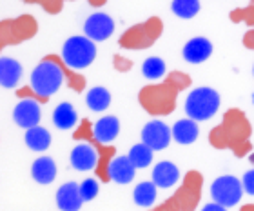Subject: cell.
Segmentation results:
<instances>
[{"instance_id": "cell-1", "label": "cell", "mask_w": 254, "mask_h": 211, "mask_svg": "<svg viewBox=\"0 0 254 211\" xmlns=\"http://www.w3.org/2000/svg\"><path fill=\"white\" fill-rule=\"evenodd\" d=\"M253 126L244 111L231 107L223 113L222 122L209 131V144L216 149H231L238 158L253 153Z\"/></svg>"}, {"instance_id": "cell-2", "label": "cell", "mask_w": 254, "mask_h": 211, "mask_svg": "<svg viewBox=\"0 0 254 211\" xmlns=\"http://www.w3.org/2000/svg\"><path fill=\"white\" fill-rule=\"evenodd\" d=\"M203 190V175L196 169L187 171L180 188L173 193L171 199L149 211H196Z\"/></svg>"}, {"instance_id": "cell-3", "label": "cell", "mask_w": 254, "mask_h": 211, "mask_svg": "<svg viewBox=\"0 0 254 211\" xmlns=\"http://www.w3.org/2000/svg\"><path fill=\"white\" fill-rule=\"evenodd\" d=\"M180 91L175 90L169 82H158V84L143 86L138 93V102L149 115L153 116H165L171 115L176 109Z\"/></svg>"}, {"instance_id": "cell-4", "label": "cell", "mask_w": 254, "mask_h": 211, "mask_svg": "<svg viewBox=\"0 0 254 211\" xmlns=\"http://www.w3.org/2000/svg\"><path fill=\"white\" fill-rule=\"evenodd\" d=\"M164 33V22L160 16H149L145 22L127 27L118 38V46L124 49H147L156 44Z\"/></svg>"}, {"instance_id": "cell-5", "label": "cell", "mask_w": 254, "mask_h": 211, "mask_svg": "<svg viewBox=\"0 0 254 211\" xmlns=\"http://www.w3.org/2000/svg\"><path fill=\"white\" fill-rule=\"evenodd\" d=\"M74 140H84V142H89L95 146L96 153H98V164H96L95 173L98 177V180L102 182H109L111 180V175H109V168H111V162L115 160V155H117V148L113 144H104L100 142L98 138L95 137V126L91 124L87 118L80 122V126H76V129L73 131Z\"/></svg>"}, {"instance_id": "cell-6", "label": "cell", "mask_w": 254, "mask_h": 211, "mask_svg": "<svg viewBox=\"0 0 254 211\" xmlns=\"http://www.w3.org/2000/svg\"><path fill=\"white\" fill-rule=\"evenodd\" d=\"M38 33L37 18L31 15H20L15 18H4L0 22V48L18 46L31 40Z\"/></svg>"}, {"instance_id": "cell-7", "label": "cell", "mask_w": 254, "mask_h": 211, "mask_svg": "<svg viewBox=\"0 0 254 211\" xmlns=\"http://www.w3.org/2000/svg\"><path fill=\"white\" fill-rule=\"evenodd\" d=\"M220 104H222V99H220V93L216 90L196 88L186 99V113L192 120L203 122L216 115V111L220 109Z\"/></svg>"}, {"instance_id": "cell-8", "label": "cell", "mask_w": 254, "mask_h": 211, "mask_svg": "<svg viewBox=\"0 0 254 211\" xmlns=\"http://www.w3.org/2000/svg\"><path fill=\"white\" fill-rule=\"evenodd\" d=\"M64 82H65V79H64L62 69L55 62H51V60H48V58L44 57L37 68L33 69L31 84L29 86H31L37 93H40L42 97H48L49 99V97L55 95V93L60 90V86H62Z\"/></svg>"}, {"instance_id": "cell-9", "label": "cell", "mask_w": 254, "mask_h": 211, "mask_svg": "<svg viewBox=\"0 0 254 211\" xmlns=\"http://www.w3.org/2000/svg\"><path fill=\"white\" fill-rule=\"evenodd\" d=\"M62 58L69 68L85 69L96 58V46L87 37H71L64 42Z\"/></svg>"}, {"instance_id": "cell-10", "label": "cell", "mask_w": 254, "mask_h": 211, "mask_svg": "<svg viewBox=\"0 0 254 211\" xmlns=\"http://www.w3.org/2000/svg\"><path fill=\"white\" fill-rule=\"evenodd\" d=\"M244 195V184L234 175H222L211 184L212 202H218L225 208L236 206Z\"/></svg>"}, {"instance_id": "cell-11", "label": "cell", "mask_w": 254, "mask_h": 211, "mask_svg": "<svg viewBox=\"0 0 254 211\" xmlns=\"http://www.w3.org/2000/svg\"><path fill=\"white\" fill-rule=\"evenodd\" d=\"M171 135H173V129H169V126L165 122L156 118V120H151L143 126L142 142L147 144L153 151H162L169 146Z\"/></svg>"}, {"instance_id": "cell-12", "label": "cell", "mask_w": 254, "mask_h": 211, "mask_svg": "<svg viewBox=\"0 0 254 211\" xmlns=\"http://www.w3.org/2000/svg\"><path fill=\"white\" fill-rule=\"evenodd\" d=\"M113 31H115V20L107 13H100V11L87 16L84 24L85 37L91 38L93 42H104L111 37Z\"/></svg>"}, {"instance_id": "cell-13", "label": "cell", "mask_w": 254, "mask_h": 211, "mask_svg": "<svg viewBox=\"0 0 254 211\" xmlns=\"http://www.w3.org/2000/svg\"><path fill=\"white\" fill-rule=\"evenodd\" d=\"M40 116H42L40 104L31 99H22L13 109V120L16 122V126L24 127V129H31V127L38 126Z\"/></svg>"}, {"instance_id": "cell-14", "label": "cell", "mask_w": 254, "mask_h": 211, "mask_svg": "<svg viewBox=\"0 0 254 211\" xmlns=\"http://www.w3.org/2000/svg\"><path fill=\"white\" fill-rule=\"evenodd\" d=\"M96 164H98V153L93 144L82 142L78 146H74L71 151V166L76 171H95Z\"/></svg>"}, {"instance_id": "cell-15", "label": "cell", "mask_w": 254, "mask_h": 211, "mask_svg": "<svg viewBox=\"0 0 254 211\" xmlns=\"http://www.w3.org/2000/svg\"><path fill=\"white\" fill-rule=\"evenodd\" d=\"M84 204L80 195V186L76 182H65L57 191V206L60 211H78Z\"/></svg>"}, {"instance_id": "cell-16", "label": "cell", "mask_w": 254, "mask_h": 211, "mask_svg": "<svg viewBox=\"0 0 254 211\" xmlns=\"http://www.w3.org/2000/svg\"><path fill=\"white\" fill-rule=\"evenodd\" d=\"M182 55L189 64H201L212 55V44L205 37H194L184 46Z\"/></svg>"}, {"instance_id": "cell-17", "label": "cell", "mask_w": 254, "mask_h": 211, "mask_svg": "<svg viewBox=\"0 0 254 211\" xmlns=\"http://www.w3.org/2000/svg\"><path fill=\"white\" fill-rule=\"evenodd\" d=\"M180 180V171L176 168V164L169 162V160H162L154 166L153 169V182L156 188H173Z\"/></svg>"}, {"instance_id": "cell-18", "label": "cell", "mask_w": 254, "mask_h": 211, "mask_svg": "<svg viewBox=\"0 0 254 211\" xmlns=\"http://www.w3.org/2000/svg\"><path fill=\"white\" fill-rule=\"evenodd\" d=\"M31 177L42 186L51 184L57 179V164L51 157H38L31 166Z\"/></svg>"}, {"instance_id": "cell-19", "label": "cell", "mask_w": 254, "mask_h": 211, "mask_svg": "<svg viewBox=\"0 0 254 211\" xmlns=\"http://www.w3.org/2000/svg\"><path fill=\"white\" fill-rule=\"evenodd\" d=\"M46 58H48V60H51V62H55L60 69H62L64 79H65V84H67L71 90L76 91V93H82V91H84L85 84H87V80H85L84 75L78 73L76 69L69 68L67 64L64 62V58L59 57V55H53V53H51V55H46Z\"/></svg>"}, {"instance_id": "cell-20", "label": "cell", "mask_w": 254, "mask_h": 211, "mask_svg": "<svg viewBox=\"0 0 254 211\" xmlns=\"http://www.w3.org/2000/svg\"><path fill=\"white\" fill-rule=\"evenodd\" d=\"M109 175H111V180H115L117 184H129L136 175V168L129 160V157H117L111 162Z\"/></svg>"}, {"instance_id": "cell-21", "label": "cell", "mask_w": 254, "mask_h": 211, "mask_svg": "<svg viewBox=\"0 0 254 211\" xmlns=\"http://www.w3.org/2000/svg\"><path fill=\"white\" fill-rule=\"evenodd\" d=\"M198 133H200L198 122L189 118V116L175 122V126H173V138L182 146H189V144L194 142L198 138Z\"/></svg>"}, {"instance_id": "cell-22", "label": "cell", "mask_w": 254, "mask_h": 211, "mask_svg": "<svg viewBox=\"0 0 254 211\" xmlns=\"http://www.w3.org/2000/svg\"><path fill=\"white\" fill-rule=\"evenodd\" d=\"M120 133V120L115 115L102 116L95 124V137L104 144H111Z\"/></svg>"}, {"instance_id": "cell-23", "label": "cell", "mask_w": 254, "mask_h": 211, "mask_svg": "<svg viewBox=\"0 0 254 211\" xmlns=\"http://www.w3.org/2000/svg\"><path fill=\"white\" fill-rule=\"evenodd\" d=\"M22 77V66L18 60L9 57L0 58V82L2 88H15Z\"/></svg>"}, {"instance_id": "cell-24", "label": "cell", "mask_w": 254, "mask_h": 211, "mask_svg": "<svg viewBox=\"0 0 254 211\" xmlns=\"http://www.w3.org/2000/svg\"><path fill=\"white\" fill-rule=\"evenodd\" d=\"M24 140H26V146L29 149L42 153L51 146V133L42 126H35L31 129H27Z\"/></svg>"}, {"instance_id": "cell-25", "label": "cell", "mask_w": 254, "mask_h": 211, "mask_svg": "<svg viewBox=\"0 0 254 211\" xmlns=\"http://www.w3.org/2000/svg\"><path fill=\"white\" fill-rule=\"evenodd\" d=\"M53 122H55V126L59 127V129H64V131L76 126V122H78V115H76L73 104H69V102H62V104L57 106L55 111H53Z\"/></svg>"}, {"instance_id": "cell-26", "label": "cell", "mask_w": 254, "mask_h": 211, "mask_svg": "<svg viewBox=\"0 0 254 211\" xmlns=\"http://www.w3.org/2000/svg\"><path fill=\"white\" fill-rule=\"evenodd\" d=\"M85 104L91 111H106L109 106H111V93L109 90L102 88V86H96L93 90L87 91V97H85Z\"/></svg>"}, {"instance_id": "cell-27", "label": "cell", "mask_w": 254, "mask_h": 211, "mask_svg": "<svg viewBox=\"0 0 254 211\" xmlns=\"http://www.w3.org/2000/svg\"><path fill=\"white\" fill-rule=\"evenodd\" d=\"M134 204L142 208H151L156 201V184L154 182H140L132 191Z\"/></svg>"}, {"instance_id": "cell-28", "label": "cell", "mask_w": 254, "mask_h": 211, "mask_svg": "<svg viewBox=\"0 0 254 211\" xmlns=\"http://www.w3.org/2000/svg\"><path fill=\"white\" fill-rule=\"evenodd\" d=\"M153 149L149 148L147 144H143V142H138L134 144L131 149H129V160H131L132 164H134V168L136 169H143V168H147L149 164L153 162Z\"/></svg>"}, {"instance_id": "cell-29", "label": "cell", "mask_w": 254, "mask_h": 211, "mask_svg": "<svg viewBox=\"0 0 254 211\" xmlns=\"http://www.w3.org/2000/svg\"><path fill=\"white\" fill-rule=\"evenodd\" d=\"M201 5H200V0H173L171 2V11L175 13L176 16H180V18H192L200 13Z\"/></svg>"}, {"instance_id": "cell-30", "label": "cell", "mask_w": 254, "mask_h": 211, "mask_svg": "<svg viewBox=\"0 0 254 211\" xmlns=\"http://www.w3.org/2000/svg\"><path fill=\"white\" fill-rule=\"evenodd\" d=\"M165 71H167V66H165V62L160 57H149L142 64V73L149 80L162 79V77H165Z\"/></svg>"}, {"instance_id": "cell-31", "label": "cell", "mask_w": 254, "mask_h": 211, "mask_svg": "<svg viewBox=\"0 0 254 211\" xmlns=\"http://www.w3.org/2000/svg\"><path fill=\"white\" fill-rule=\"evenodd\" d=\"M229 18L234 24H245L254 29V4H249L247 7H236L229 13Z\"/></svg>"}, {"instance_id": "cell-32", "label": "cell", "mask_w": 254, "mask_h": 211, "mask_svg": "<svg viewBox=\"0 0 254 211\" xmlns=\"http://www.w3.org/2000/svg\"><path fill=\"white\" fill-rule=\"evenodd\" d=\"M165 82H169V84L178 91L187 90V88L192 84L190 77L187 73H184V71H171V73L165 77Z\"/></svg>"}, {"instance_id": "cell-33", "label": "cell", "mask_w": 254, "mask_h": 211, "mask_svg": "<svg viewBox=\"0 0 254 211\" xmlns=\"http://www.w3.org/2000/svg\"><path fill=\"white\" fill-rule=\"evenodd\" d=\"M78 186H80V195H82L84 202L93 201V199L98 195V191H100L98 180H95V179H85L84 182H80Z\"/></svg>"}, {"instance_id": "cell-34", "label": "cell", "mask_w": 254, "mask_h": 211, "mask_svg": "<svg viewBox=\"0 0 254 211\" xmlns=\"http://www.w3.org/2000/svg\"><path fill=\"white\" fill-rule=\"evenodd\" d=\"M24 2H26V4L40 5V7H42L46 13H49V15H59L64 5V0H24Z\"/></svg>"}, {"instance_id": "cell-35", "label": "cell", "mask_w": 254, "mask_h": 211, "mask_svg": "<svg viewBox=\"0 0 254 211\" xmlns=\"http://www.w3.org/2000/svg\"><path fill=\"white\" fill-rule=\"evenodd\" d=\"M16 97L18 99H31V101H37L38 104H48L49 102V99L48 97H42L40 93H37V91L33 90L31 86H26V88H18L16 90Z\"/></svg>"}, {"instance_id": "cell-36", "label": "cell", "mask_w": 254, "mask_h": 211, "mask_svg": "<svg viewBox=\"0 0 254 211\" xmlns=\"http://www.w3.org/2000/svg\"><path fill=\"white\" fill-rule=\"evenodd\" d=\"M113 68L120 71V73H127L132 69V60L127 57H122V55H115L113 57Z\"/></svg>"}, {"instance_id": "cell-37", "label": "cell", "mask_w": 254, "mask_h": 211, "mask_svg": "<svg viewBox=\"0 0 254 211\" xmlns=\"http://www.w3.org/2000/svg\"><path fill=\"white\" fill-rule=\"evenodd\" d=\"M242 184H244L245 193H249V195L254 197V169H251V171H247V173L244 175Z\"/></svg>"}, {"instance_id": "cell-38", "label": "cell", "mask_w": 254, "mask_h": 211, "mask_svg": "<svg viewBox=\"0 0 254 211\" xmlns=\"http://www.w3.org/2000/svg\"><path fill=\"white\" fill-rule=\"evenodd\" d=\"M242 42H244V46L247 49L254 51V29H249V31L245 33L244 38H242Z\"/></svg>"}, {"instance_id": "cell-39", "label": "cell", "mask_w": 254, "mask_h": 211, "mask_svg": "<svg viewBox=\"0 0 254 211\" xmlns=\"http://www.w3.org/2000/svg\"><path fill=\"white\" fill-rule=\"evenodd\" d=\"M201 211H227V208L218 204V202H209V204H205V206L201 208Z\"/></svg>"}, {"instance_id": "cell-40", "label": "cell", "mask_w": 254, "mask_h": 211, "mask_svg": "<svg viewBox=\"0 0 254 211\" xmlns=\"http://www.w3.org/2000/svg\"><path fill=\"white\" fill-rule=\"evenodd\" d=\"M89 2V5H93V7H102V5L107 4V0H87Z\"/></svg>"}, {"instance_id": "cell-41", "label": "cell", "mask_w": 254, "mask_h": 211, "mask_svg": "<svg viewBox=\"0 0 254 211\" xmlns=\"http://www.w3.org/2000/svg\"><path fill=\"white\" fill-rule=\"evenodd\" d=\"M240 211H254V204H244L240 208Z\"/></svg>"}, {"instance_id": "cell-42", "label": "cell", "mask_w": 254, "mask_h": 211, "mask_svg": "<svg viewBox=\"0 0 254 211\" xmlns=\"http://www.w3.org/2000/svg\"><path fill=\"white\" fill-rule=\"evenodd\" d=\"M249 162H251V164H254V151L249 155Z\"/></svg>"}, {"instance_id": "cell-43", "label": "cell", "mask_w": 254, "mask_h": 211, "mask_svg": "<svg viewBox=\"0 0 254 211\" xmlns=\"http://www.w3.org/2000/svg\"><path fill=\"white\" fill-rule=\"evenodd\" d=\"M251 4H254V0H251Z\"/></svg>"}, {"instance_id": "cell-44", "label": "cell", "mask_w": 254, "mask_h": 211, "mask_svg": "<svg viewBox=\"0 0 254 211\" xmlns=\"http://www.w3.org/2000/svg\"><path fill=\"white\" fill-rule=\"evenodd\" d=\"M253 75H254V66H253Z\"/></svg>"}, {"instance_id": "cell-45", "label": "cell", "mask_w": 254, "mask_h": 211, "mask_svg": "<svg viewBox=\"0 0 254 211\" xmlns=\"http://www.w3.org/2000/svg\"><path fill=\"white\" fill-rule=\"evenodd\" d=\"M253 102H254V95H253Z\"/></svg>"}, {"instance_id": "cell-46", "label": "cell", "mask_w": 254, "mask_h": 211, "mask_svg": "<svg viewBox=\"0 0 254 211\" xmlns=\"http://www.w3.org/2000/svg\"><path fill=\"white\" fill-rule=\"evenodd\" d=\"M69 2H73V0H69Z\"/></svg>"}]
</instances>
